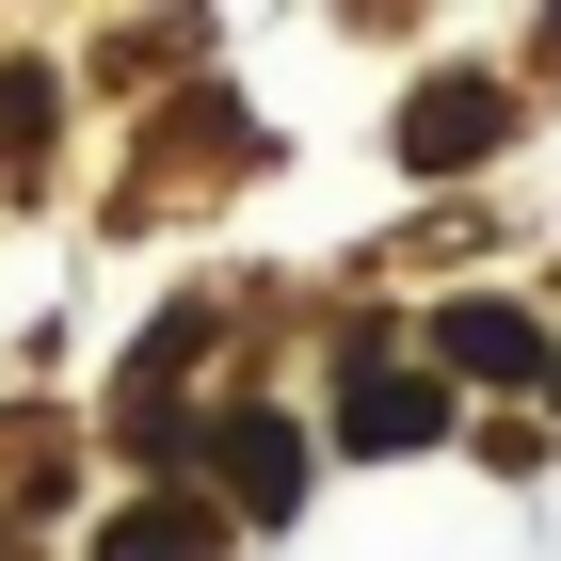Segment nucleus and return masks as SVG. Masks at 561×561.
<instances>
[{"instance_id":"f257e3e1","label":"nucleus","mask_w":561,"mask_h":561,"mask_svg":"<svg viewBox=\"0 0 561 561\" xmlns=\"http://www.w3.org/2000/svg\"><path fill=\"white\" fill-rule=\"evenodd\" d=\"M337 433L353 449H433V433H449V386L401 369V353H369V386H337Z\"/></svg>"},{"instance_id":"7ed1b4c3","label":"nucleus","mask_w":561,"mask_h":561,"mask_svg":"<svg viewBox=\"0 0 561 561\" xmlns=\"http://www.w3.org/2000/svg\"><path fill=\"white\" fill-rule=\"evenodd\" d=\"M433 369H466V386H529L546 337H529V305H449V321H433Z\"/></svg>"},{"instance_id":"423d86ee","label":"nucleus","mask_w":561,"mask_h":561,"mask_svg":"<svg viewBox=\"0 0 561 561\" xmlns=\"http://www.w3.org/2000/svg\"><path fill=\"white\" fill-rule=\"evenodd\" d=\"M33 145H48V96H33V81H0V161H33Z\"/></svg>"},{"instance_id":"39448f33","label":"nucleus","mask_w":561,"mask_h":561,"mask_svg":"<svg viewBox=\"0 0 561 561\" xmlns=\"http://www.w3.org/2000/svg\"><path fill=\"white\" fill-rule=\"evenodd\" d=\"M209 546H225V497H161V514L113 529V561H209Z\"/></svg>"},{"instance_id":"20e7f679","label":"nucleus","mask_w":561,"mask_h":561,"mask_svg":"<svg viewBox=\"0 0 561 561\" xmlns=\"http://www.w3.org/2000/svg\"><path fill=\"white\" fill-rule=\"evenodd\" d=\"M209 466L241 481V514H289V497H305V433H289V417H257V401H241V417L209 433Z\"/></svg>"},{"instance_id":"0eeeda50","label":"nucleus","mask_w":561,"mask_h":561,"mask_svg":"<svg viewBox=\"0 0 561 561\" xmlns=\"http://www.w3.org/2000/svg\"><path fill=\"white\" fill-rule=\"evenodd\" d=\"M0 561H16V546H0Z\"/></svg>"},{"instance_id":"f03ea898","label":"nucleus","mask_w":561,"mask_h":561,"mask_svg":"<svg viewBox=\"0 0 561 561\" xmlns=\"http://www.w3.org/2000/svg\"><path fill=\"white\" fill-rule=\"evenodd\" d=\"M497 129H514V96H497V81H433L417 113H401V161H417V176H449V161H497Z\"/></svg>"}]
</instances>
